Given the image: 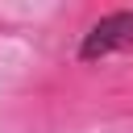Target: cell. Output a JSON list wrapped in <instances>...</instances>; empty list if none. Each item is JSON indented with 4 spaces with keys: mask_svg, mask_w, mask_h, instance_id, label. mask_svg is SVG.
I'll return each instance as SVG.
<instances>
[{
    "mask_svg": "<svg viewBox=\"0 0 133 133\" xmlns=\"http://www.w3.org/2000/svg\"><path fill=\"white\" fill-rule=\"evenodd\" d=\"M125 50H133V8L104 12L79 37V62H100V58H112Z\"/></svg>",
    "mask_w": 133,
    "mask_h": 133,
    "instance_id": "6da1fadb",
    "label": "cell"
}]
</instances>
